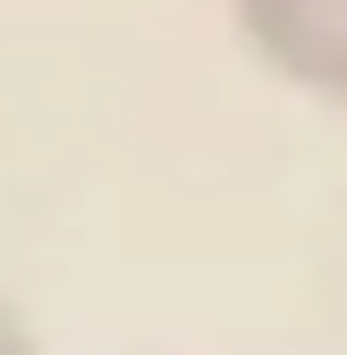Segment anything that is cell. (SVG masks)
Listing matches in <instances>:
<instances>
[{
    "mask_svg": "<svg viewBox=\"0 0 347 355\" xmlns=\"http://www.w3.org/2000/svg\"><path fill=\"white\" fill-rule=\"evenodd\" d=\"M229 26L271 76L347 110V0H229Z\"/></svg>",
    "mask_w": 347,
    "mask_h": 355,
    "instance_id": "1",
    "label": "cell"
},
{
    "mask_svg": "<svg viewBox=\"0 0 347 355\" xmlns=\"http://www.w3.org/2000/svg\"><path fill=\"white\" fill-rule=\"evenodd\" d=\"M0 355H34V338H26V322L9 313V296H0Z\"/></svg>",
    "mask_w": 347,
    "mask_h": 355,
    "instance_id": "2",
    "label": "cell"
}]
</instances>
